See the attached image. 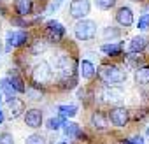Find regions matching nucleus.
Listing matches in <instances>:
<instances>
[{"mask_svg": "<svg viewBox=\"0 0 149 144\" xmlns=\"http://www.w3.org/2000/svg\"><path fill=\"white\" fill-rule=\"evenodd\" d=\"M98 76L107 85H121L126 81V72L116 65H102L98 70Z\"/></svg>", "mask_w": 149, "mask_h": 144, "instance_id": "1", "label": "nucleus"}, {"mask_svg": "<svg viewBox=\"0 0 149 144\" xmlns=\"http://www.w3.org/2000/svg\"><path fill=\"white\" fill-rule=\"evenodd\" d=\"M54 69L58 72V76L65 81V79H72L74 74L77 70V63L72 56H67V55H60L54 62Z\"/></svg>", "mask_w": 149, "mask_h": 144, "instance_id": "2", "label": "nucleus"}, {"mask_svg": "<svg viewBox=\"0 0 149 144\" xmlns=\"http://www.w3.org/2000/svg\"><path fill=\"white\" fill-rule=\"evenodd\" d=\"M53 79V69L47 62H40L33 67L32 70V81L35 86H44L47 83H51Z\"/></svg>", "mask_w": 149, "mask_h": 144, "instance_id": "3", "label": "nucleus"}, {"mask_svg": "<svg viewBox=\"0 0 149 144\" xmlns=\"http://www.w3.org/2000/svg\"><path fill=\"white\" fill-rule=\"evenodd\" d=\"M74 34L79 41H91L97 35V23L91 20H79L74 27Z\"/></svg>", "mask_w": 149, "mask_h": 144, "instance_id": "4", "label": "nucleus"}, {"mask_svg": "<svg viewBox=\"0 0 149 144\" xmlns=\"http://www.w3.org/2000/svg\"><path fill=\"white\" fill-rule=\"evenodd\" d=\"M68 9H70V16H72V18H76V20H84V18L90 14L91 4H90V0H72Z\"/></svg>", "mask_w": 149, "mask_h": 144, "instance_id": "5", "label": "nucleus"}, {"mask_svg": "<svg viewBox=\"0 0 149 144\" xmlns=\"http://www.w3.org/2000/svg\"><path fill=\"white\" fill-rule=\"evenodd\" d=\"M123 97H125L123 88H119L116 85H107L102 88V99L107 104H119L123 100Z\"/></svg>", "mask_w": 149, "mask_h": 144, "instance_id": "6", "label": "nucleus"}, {"mask_svg": "<svg viewBox=\"0 0 149 144\" xmlns=\"http://www.w3.org/2000/svg\"><path fill=\"white\" fill-rule=\"evenodd\" d=\"M46 32H47V37H49L51 42H60L61 37L65 35V27L60 21L51 20V21L46 23Z\"/></svg>", "mask_w": 149, "mask_h": 144, "instance_id": "7", "label": "nucleus"}, {"mask_svg": "<svg viewBox=\"0 0 149 144\" xmlns=\"http://www.w3.org/2000/svg\"><path fill=\"white\" fill-rule=\"evenodd\" d=\"M109 120H111V123H112L114 127H125V125L128 123V111H126L125 107L116 106V107L111 109Z\"/></svg>", "mask_w": 149, "mask_h": 144, "instance_id": "8", "label": "nucleus"}, {"mask_svg": "<svg viewBox=\"0 0 149 144\" xmlns=\"http://www.w3.org/2000/svg\"><path fill=\"white\" fill-rule=\"evenodd\" d=\"M28 41V34L23 30H11L7 32V48H19Z\"/></svg>", "mask_w": 149, "mask_h": 144, "instance_id": "9", "label": "nucleus"}, {"mask_svg": "<svg viewBox=\"0 0 149 144\" xmlns=\"http://www.w3.org/2000/svg\"><path fill=\"white\" fill-rule=\"evenodd\" d=\"M25 123L30 128H39L42 125V111L40 109H28L25 113Z\"/></svg>", "mask_w": 149, "mask_h": 144, "instance_id": "10", "label": "nucleus"}, {"mask_svg": "<svg viewBox=\"0 0 149 144\" xmlns=\"http://www.w3.org/2000/svg\"><path fill=\"white\" fill-rule=\"evenodd\" d=\"M116 21L121 27H132L133 25V11L130 7H119L116 13Z\"/></svg>", "mask_w": 149, "mask_h": 144, "instance_id": "11", "label": "nucleus"}, {"mask_svg": "<svg viewBox=\"0 0 149 144\" xmlns=\"http://www.w3.org/2000/svg\"><path fill=\"white\" fill-rule=\"evenodd\" d=\"M7 107L11 111V118L13 120H16L21 113H25V102L21 99H16V97L7 99Z\"/></svg>", "mask_w": 149, "mask_h": 144, "instance_id": "12", "label": "nucleus"}, {"mask_svg": "<svg viewBox=\"0 0 149 144\" xmlns=\"http://www.w3.org/2000/svg\"><path fill=\"white\" fill-rule=\"evenodd\" d=\"M6 78H7V81L13 85V88L16 90V93H25V92H26V86H25L23 79L19 78V74H18L16 70H9Z\"/></svg>", "mask_w": 149, "mask_h": 144, "instance_id": "13", "label": "nucleus"}, {"mask_svg": "<svg viewBox=\"0 0 149 144\" xmlns=\"http://www.w3.org/2000/svg\"><path fill=\"white\" fill-rule=\"evenodd\" d=\"M63 132L67 134V137H70V139H81V137H84V134L81 132V127L77 125V123H72V121H63Z\"/></svg>", "mask_w": 149, "mask_h": 144, "instance_id": "14", "label": "nucleus"}, {"mask_svg": "<svg viewBox=\"0 0 149 144\" xmlns=\"http://www.w3.org/2000/svg\"><path fill=\"white\" fill-rule=\"evenodd\" d=\"M91 125H93V128H97V130H107L109 120H107V116H105L104 113L97 111V113L91 114Z\"/></svg>", "mask_w": 149, "mask_h": 144, "instance_id": "15", "label": "nucleus"}, {"mask_svg": "<svg viewBox=\"0 0 149 144\" xmlns=\"http://www.w3.org/2000/svg\"><path fill=\"white\" fill-rule=\"evenodd\" d=\"M135 81L139 86H149V65L137 67L135 70Z\"/></svg>", "mask_w": 149, "mask_h": 144, "instance_id": "16", "label": "nucleus"}, {"mask_svg": "<svg viewBox=\"0 0 149 144\" xmlns=\"http://www.w3.org/2000/svg\"><path fill=\"white\" fill-rule=\"evenodd\" d=\"M147 42H149V41H147L146 35H137V37H133V39L130 41V51H132V53H140V51L146 49Z\"/></svg>", "mask_w": 149, "mask_h": 144, "instance_id": "17", "label": "nucleus"}, {"mask_svg": "<svg viewBox=\"0 0 149 144\" xmlns=\"http://www.w3.org/2000/svg\"><path fill=\"white\" fill-rule=\"evenodd\" d=\"M16 11L19 16H28L33 9V2L32 0H16V4H14Z\"/></svg>", "mask_w": 149, "mask_h": 144, "instance_id": "18", "label": "nucleus"}, {"mask_svg": "<svg viewBox=\"0 0 149 144\" xmlns=\"http://www.w3.org/2000/svg\"><path fill=\"white\" fill-rule=\"evenodd\" d=\"M79 72H81V76L84 78V79H91L93 76H95V65L90 62V60H83L81 62V65H79Z\"/></svg>", "mask_w": 149, "mask_h": 144, "instance_id": "19", "label": "nucleus"}, {"mask_svg": "<svg viewBox=\"0 0 149 144\" xmlns=\"http://www.w3.org/2000/svg\"><path fill=\"white\" fill-rule=\"evenodd\" d=\"M77 106L76 104H65V106H58V114L61 118H74L77 114Z\"/></svg>", "mask_w": 149, "mask_h": 144, "instance_id": "20", "label": "nucleus"}, {"mask_svg": "<svg viewBox=\"0 0 149 144\" xmlns=\"http://www.w3.org/2000/svg\"><path fill=\"white\" fill-rule=\"evenodd\" d=\"M102 53H105L107 56H119L121 55V51H123V48H121V44H114V42H107V44H102Z\"/></svg>", "mask_w": 149, "mask_h": 144, "instance_id": "21", "label": "nucleus"}, {"mask_svg": "<svg viewBox=\"0 0 149 144\" xmlns=\"http://www.w3.org/2000/svg\"><path fill=\"white\" fill-rule=\"evenodd\" d=\"M0 92H2V95L6 97V100L11 99V97H14V93H16V90L13 88V85L7 81V78H2V79H0Z\"/></svg>", "mask_w": 149, "mask_h": 144, "instance_id": "22", "label": "nucleus"}, {"mask_svg": "<svg viewBox=\"0 0 149 144\" xmlns=\"http://www.w3.org/2000/svg\"><path fill=\"white\" fill-rule=\"evenodd\" d=\"M125 60H126V65L128 67H139L142 56L139 53H130V55H125Z\"/></svg>", "mask_w": 149, "mask_h": 144, "instance_id": "23", "label": "nucleus"}, {"mask_svg": "<svg viewBox=\"0 0 149 144\" xmlns=\"http://www.w3.org/2000/svg\"><path fill=\"white\" fill-rule=\"evenodd\" d=\"M47 49V42H44V41H35L33 44H32V48H30V53L32 55H39V53H44Z\"/></svg>", "mask_w": 149, "mask_h": 144, "instance_id": "24", "label": "nucleus"}, {"mask_svg": "<svg viewBox=\"0 0 149 144\" xmlns=\"http://www.w3.org/2000/svg\"><path fill=\"white\" fill-rule=\"evenodd\" d=\"M102 35H104L105 39H118V37L121 35V32H119V28H116V27H107V28H104Z\"/></svg>", "mask_w": 149, "mask_h": 144, "instance_id": "25", "label": "nucleus"}, {"mask_svg": "<svg viewBox=\"0 0 149 144\" xmlns=\"http://www.w3.org/2000/svg\"><path fill=\"white\" fill-rule=\"evenodd\" d=\"M61 125H63V118H61V116L49 118L47 123H46V127H47L49 130H58V128H61Z\"/></svg>", "mask_w": 149, "mask_h": 144, "instance_id": "26", "label": "nucleus"}, {"mask_svg": "<svg viewBox=\"0 0 149 144\" xmlns=\"http://www.w3.org/2000/svg\"><path fill=\"white\" fill-rule=\"evenodd\" d=\"M25 144H47V142H46V137H44V135H40V134H32V135L26 137Z\"/></svg>", "mask_w": 149, "mask_h": 144, "instance_id": "27", "label": "nucleus"}, {"mask_svg": "<svg viewBox=\"0 0 149 144\" xmlns=\"http://www.w3.org/2000/svg\"><path fill=\"white\" fill-rule=\"evenodd\" d=\"M95 4H97L98 9L107 11V9H112L116 6V0H95Z\"/></svg>", "mask_w": 149, "mask_h": 144, "instance_id": "28", "label": "nucleus"}, {"mask_svg": "<svg viewBox=\"0 0 149 144\" xmlns=\"http://www.w3.org/2000/svg\"><path fill=\"white\" fill-rule=\"evenodd\" d=\"M0 144H14V137L9 132H2L0 134Z\"/></svg>", "mask_w": 149, "mask_h": 144, "instance_id": "29", "label": "nucleus"}, {"mask_svg": "<svg viewBox=\"0 0 149 144\" xmlns=\"http://www.w3.org/2000/svg\"><path fill=\"white\" fill-rule=\"evenodd\" d=\"M137 27H139V30H142V32H146V30L149 28V18L142 14V16L139 18V23H137Z\"/></svg>", "mask_w": 149, "mask_h": 144, "instance_id": "30", "label": "nucleus"}, {"mask_svg": "<svg viewBox=\"0 0 149 144\" xmlns=\"http://www.w3.org/2000/svg\"><path fill=\"white\" fill-rule=\"evenodd\" d=\"M25 93L30 97V100H40V97H42V93H40V92H37L35 88H28Z\"/></svg>", "mask_w": 149, "mask_h": 144, "instance_id": "31", "label": "nucleus"}, {"mask_svg": "<svg viewBox=\"0 0 149 144\" xmlns=\"http://www.w3.org/2000/svg\"><path fill=\"white\" fill-rule=\"evenodd\" d=\"M128 142H130V144H144V137H142V135H133Z\"/></svg>", "mask_w": 149, "mask_h": 144, "instance_id": "32", "label": "nucleus"}, {"mask_svg": "<svg viewBox=\"0 0 149 144\" xmlns=\"http://www.w3.org/2000/svg\"><path fill=\"white\" fill-rule=\"evenodd\" d=\"M60 6H61V0H54V2L51 4V11H58Z\"/></svg>", "mask_w": 149, "mask_h": 144, "instance_id": "33", "label": "nucleus"}, {"mask_svg": "<svg viewBox=\"0 0 149 144\" xmlns=\"http://www.w3.org/2000/svg\"><path fill=\"white\" fill-rule=\"evenodd\" d=\"M142 14H144V16H147V18H149V4H146V6H144V7H142Z\"/></svg>", "mask_w": 149, "mask_h": 144, "instance_id": "34", "label": "nucleus"}, {"mask_svg": "<svg viewBox=\"0 0 149 144\" xmlns=\"http://www.w3.org/2000/svg\"><path fill=\"white\" fill-rule=\"evenodd\" d=\"M2 123H4V111L0 109V125H2Z\"/></svg>", "mask_w": 149, "mask_h": 144, "instance_id": "35", "label": "nucleus"}, {"mask_svg": "<svg viewBox=\"0 0 149 144\" xmlns=\"http://www.w3.org/2000/svg\"><path fill=\"white\" fill-rule=\"evenodd\" d=\"M4 100V95H2V92H0V102H2Z\"/></svg>", "mask_w": 149, "mask_h": 144, "instance_id": "36", "label": "nucleus"}, {"mask_svg": "<svg viewBox=\"0 0 149 144\" xmlns=\"http://www.w3.org/2000/svg\"><path fill=\"white\" fill-rule=\"evenodd\" d=\"M121 144H130V142H128V141H123V142H121Z\"/></svg>", "mask_w": 149, "mask_h": 144, "instance_id": "37", "label": "nucleus"}, {"mask_svg": "<svg viewBox=\"0 0 149 144\" xmlns=\"http://www.w3.org/2000/svg\"><path fill=\"white\" fill-rule=\"evenodd\" d=\"M58 144H68V142H65V141H61V142H58Z\"/></svg>", "mask_w": 149, "mask_h": 144, "instance_id": "38", "label": "nucleus"}, {"mask_svg": "<svg viewBox=\"0 0 149 144\" xmlns=\"http://www.w3.org/2000/svg\"><path fill=\"white\" fill-rule=\"evenodd\" d=\"M147 137H149V130H147Z\"/></svg>", "mask_w": 149, "mask_h": 144, "instance_id": "39", "label": "nucleus"}]
</instances>
